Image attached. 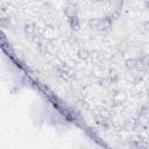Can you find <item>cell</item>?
Wrapping results in <instances>:
<instances>
[{"mask_svg":"<svg viewBox=\"0 0 149 149\" xmlns=\"http://www.w3.org/2000/svg\"><path fill=\"white\" fill-rule=\"evenodd\" d=\"M88 26L98 31H108L113 26V17L112 16H104L92 19L88 22Z\"/></svg>","mask_w":149,"mask_h":149,"instance_id":"cell-1","label":"cell"},{"mask_svg":"<svg viewBox=\"0 0 149 149\" xmlns=\"http://www.w3.org/2000/svg\"><path fill=\"white\" fill-rule=\"evenodd\" d=\"M66 19H68V24L71 28V30H73V31L79 30V28H80V19H79L78 14L77 15H72V16H69Z\"/></svg>","mask_w":149,"mask_h":149,"instance_id":"cell-2","label":"cell"},{"mask_svg":"<svg viewBox=\"0 0 149 149\" xmlns=\"http://www.w3.org/2000/svg\"><path fill=\"white\" fill-rule=\"evenodd\" d=\"M64 14L66 17L72 16V15H77L78 14V7L76 3L73 2H69L65 7H64Z\"/></svg>","mask_w":149,"mask_h":149,"instance_id":"cell-3","label":"cell"},{"mask_svg":"<svg viewBox=\"0 0 149 149\" xmlns=\"http://www.w3.org/2000/svg\"><path fill=\"white\" fill-rule=\"evenodd\" d=\"M149 69V55H142L139 57V70Z\"/></svg>","mask_w":149,"mask_h":149,"instance_id":"cell-4","label":"cell"},{"mask_svg":"<svg viewBox=\"0 0 149 149\" xmlns=\"http://www.w3.org/2000/svg\"><path fill=\"white\" fill-rule=\"evenodd\" d=\"M125 65L130 70H139V58H128L125 61Z\"/></svg>","mask_w":149,"mask_h":149,"instance_id":"cell-5","label":"cell"},{"mask_svg":"<svg viewBox=\"0 0 149 149\" xmlns=\"http://www.w3.org/2000/svg\"><path fill=\"white\" fill-rule=\"evenodd\" d=\"M58 73H59L62 77H64V78H69V77H71V74H72V71H71V69H70L69 66H66V65H59V66H58Z\"/></svg>","mask_w":149,"mask_h":149,"instance_id":"cell-6","label":"cell"},{"mask_svg":"<svg viewBox=\"0 0 149 149\" xmlns=\"http://www.w3.org/2000/svg\"><path fill=\"white\" fill-rule=\"evenodd\" d=\"M78 56H79L80 58H87L90 55H88V52H87L86 50H83V49H80V50L78 51Z\"/></svg>","mask_w":149,"mask_h":149,"instance_id":"cell-7","label":"cell"},{"mask_svg":"<svg viewBox=\"0 0 149 149\" xmlns=\"http://www.w3.org/2000/svg\"><path fill=\"white\" fill-rule=\"evenodd\" d=\"M143 28H144L146 31L149 33V21H144V22H143Z\"/></svg>","mask_w":149,"mask_h":149,"instance_id":"cell-8","label":"cell"},{"mask_svg":"<svg viewBox=\"0 0 149 149\" xmlns=\"http://www.w3.org/2000/svg\"><path fill=\"white\" fill-rule=\"evenodd\" d=\"M144 6H146V8L149 10V0H144Z\"/></svg>","mask_w":149,"mask_h":149,"instance_id":"cell-9","label":"cell"},{"mask_svg":"<svg viewBox=\"0 0 149 149\" xmlns=\"http://www.w3.org/2000/svg\"><path fill=\"white\" fill-rule=\"evenodd\" d=\"M94 1H98L99 2V1H104V0H94Z\"/></svg>","mask_w":149,"mask_h":149,"instance_id":"cell-10","label":"cell"}]
</instances>
